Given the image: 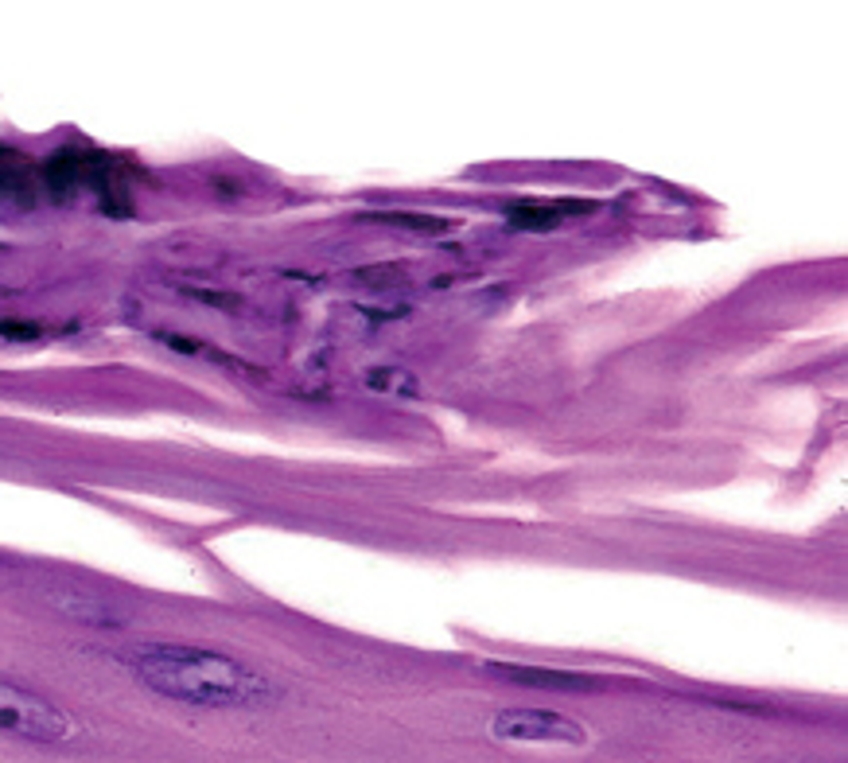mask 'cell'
<instances>
[{"label":"cell","mask_w":848,"mask_h":763,"mask_svg":"<svg viewBox=\"0 0 848 763\" xmlns=\"http://www.w3.org/2000/svg\"><path fill=\"white\" fill-rule=\"evenodd\" d=\"M491 670L518 686H533V690H596V682L588 674H572V670H537V666H491Z\"/></svg>","instance_id":"4"},{"label":"cell","mask_w":848,"mask_h":763,"mask_svg":"<svg viewBox=\"0 0 848 763\" xmlns=\"http://www.w3.org/2000/svg\"><path fill=\"white\" fill-rule=\"evenodd\" d=\"M362 386L382 398H421V382L405 366H374V370H366Z\"/></svg>","instance_id":"5"},{"label":"cell","mask_w":848,"mask_h":763,"mask_svg":"<svg viewBox=\"0 0 848 763\" xmlns=\"http://www.w3.org/2000/svg\"><path fill=\"white\" fill-rule=\"evenodd\" d=\"M557 218L561 215H553V207H514L510 211V222H518V226H557Z\"/></svg>","instance_id":"6"},{"label":"cell","mask_w":848,"mask_h":763,"mask_svg":"<svg viewBox=\"0 0 848 763\" xmlns=\"http://www.w3.org/2000/svg\"><path fill=\"white\" fill-rule=\"evenodd\" d=\"M495 740H510V744H584L588 728L568 721L553 709H502L491 721Z\"/></svg>","instance_id":"3"},{"label":"cell","mask_w":848,"mask_h":763,"mask_svg":"<svg viewBox=\"0 0 848 763\" xmlns=\"http://www.w3.org/2000/svg\"><path fill=\"white\" fill-rule=\"evenodd\" d=\"M43 327L39 324H20V320H0V339L4 343H24V339H39Z\"/></svg>","instance_id":"7"},{"label":"cell","mask_w":848,"mask_h":763,"mask_svg":"<svg viewBox=\"0 0 848 763\" xmlns=\"http://www.w3.org/2000/svg\"><path fill=\"white\" fill-rule=\"evenodd\" d=\"M0 732L32 744H59L71 736V721L55 701L0 678Z\"/></svg>","instance_id":"2"},{"label":"cell","mask_w":848,"mask_h":763,"mask_svg":"<svg viewBox=\"0 0 848 763\" xmlns=\"http://www.w3.org/2000/svg\"><path fill=\"white\" fill-rule=\"evenodd\" d=\"M133 670L141 686L152 693L195 705V709H253L265 705L273 690L269 682L249 670L246 662L207 647H176V643H152L133 651Z\"/></svg>","instance_id":"1"}]
</instances>
